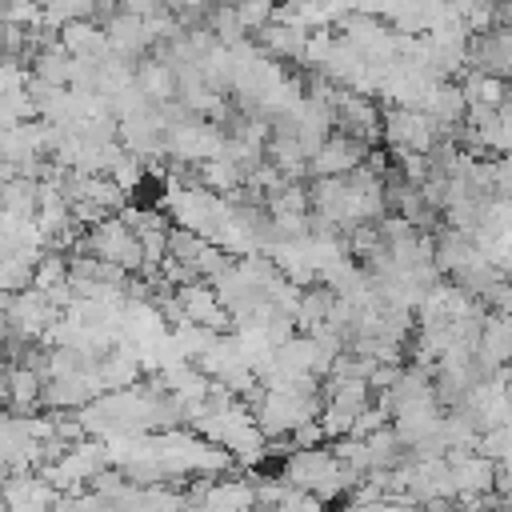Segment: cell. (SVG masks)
<instances>
[{"instance_id": "277c9868", "label": "cell", "mask_w": 512, "mask_h": 512, "mask_svg": "<svg viewBox=\"0 0 512 512\" xmlns=\"http://www.w3.org/2000/svg\"><path fill=\"white\" fill-rule=\"evenodd\" d=\"M368 156H372V148H364V144H356V140L332 132V136L324 140V148L308 160V176H316V180H328V176H352L356 168H364Z\"/></svg>"}, {"instance_id": "3957f363", "label": "cell", "mask_w": 512, "mask_h": 512, "mask_svg": "<svg viewBox=\"0 0 512 512\" xmlns=\"http://www.w3.org/2000/svg\"><path fill=\"white\" fill-rule=\"evenodd\" d=\"M60 492L44 472H12L0 480V504L4 512H52Z\"/></svg>"}, {"instance_id": "7a4b0ae2", "label": "cell", "mask_w": 512, "mask_h": 512, "mask_svg": "<svg viewBox=\"0 0 512 512\" xmlns=\"http://www.w3.org/2000/svg\"><path fill=\"white\" fill-rule=\"evenodd\" d=\"M380 128H384V144L400 156H428L436 144V124L420 108H392L388 104L380 116Z\"/></svg>"}, {"instance_id": "5b68a950", "label": "cell", "mask_w": 512, "mask_h": 512, "mask_svg": "<svg viewBox=\"0 0 512 512\" xmlns=\"http://www.w3.org/2000/svg\"><path fill=\"white\" fill-rule=\"evenodd\" d=\"M176 304H180V312H184L188 324H200V328H208V332H220V336H224V328L232 324V316H228V308L220 304L216 288L204 284V280L176 288Z\"/></svg>"}, {"instance_id": "6da1fadb", "label": "cell", "mask_w": 512, "mask_h": 512, "mask_svg": "<svg viewBox=\"0 0 512 512\" xmlns=\"http://www.w3.org/2000/svg\"><path fill=\"white\" fill-rule=\"evenodd\" d=\"M356 480L360 476H352L332 456V448H296L284 460V484L296 488V492H304V496H316L320 504L344 496L348 488H356Z\"/></svg>"}]
</instances>
